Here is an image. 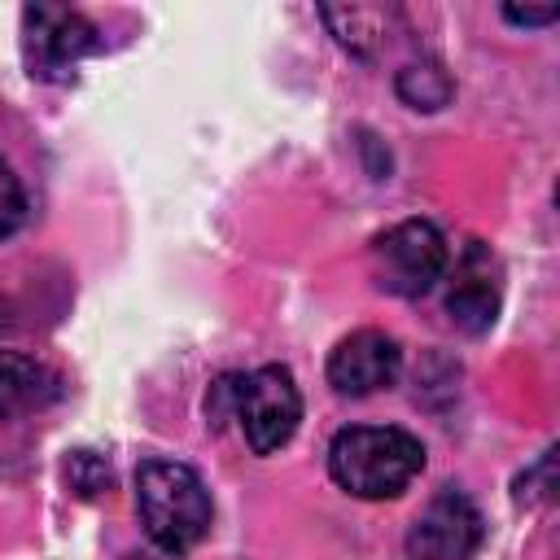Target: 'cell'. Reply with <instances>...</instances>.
<instances>
[{
	"label": "cell",
	"mask_w": 560,
	"mask_h": 560,
	"mask_svg": "<svg viewBox=\"0 0 560 560\" xmlns=\"http://www.w3.org/2000/svg\"><path fill=\"white\" fill-rule=\"evenodd\" d=\"M96 26L66 4H26L22 9V52L31 74L66 79L88 52H96Z\"/></svg>",
	"instance_id": "obj_5"
},
{
	"label": "cell",
	"mask_w": 560,
	"mask_h": 560,
	"mask_svg": "<svg viewBox=\"0 0 560 560\" xmlns=\"http://www.w3.org/2000/svg\"><path fill=\"white\" fill-rule=\"evenodd\" d=\"M402 368V350L394 337L376 332V328H359L350 337H341L328 354V385L346 398H368L385 385L398 381Z\"/></svg>",
	"instance_id": "obj_7"
},
{
	"label": "cell",
	"mask_w": 560,
	"mask_h": 560,
	"mask_svg": "<svg viewBox=\"0 0 560 560\" xmlns=\"http://www.w3.org/2000/svg\"><path fill=\"white\" fill-rule=\"evenodd\" d=\"M22 219H26V192L13 175V166L0 158V241L13 236L22 228Z\"/></svg>",
	"instance_id": "obj_12"
},
{
	"label": "cell",
	"mask_w": 560,
	"mask_h": 560,
	"mask_svg": "<svg viewBox=\"0 0 560 560\" xmlns=\"http://www.w3.org/2000/svg\"><path fill=\"white\" fill-rule=\"evenodd\" d=\"M136 512L158 551L184 556L210 529V490L179 459H144L136 468Z\"/></svg>",
	"instance_id": "obj_2"
},
{
	"label": "cell",
	"mask_w": 560,
	"mask_h": 560,
	"mask_svg": "<svg viewBox=\"0 0 560 560\" xmlns=\"http://www.w3.org/2000/svg\"><path fill=\"white\" fill-rule=\"evenodd\" d=\"M446 271V236L429 219L394 223L372 241V280L394 298H424Z\"/></svg>",
	"instance_id": "obj_4"
},
{
	"label": "cell",
	"mask_w": 560,
	"mask_h": 560,
	"mask_svg": "<svg viewBox=\"0 0 560 560\" xmlns=\"http://www.w3.org/2000/svg\"><path fill=\"white\" fill-rule=\"evenodd\" d=\"M127 560H144V556H127Z\"/></svg>",
	"instance_id": "obj_15"
},
{
	"label": "cell",
	"mask_w": 560,
	"mask_h": 560,
	"mask_svg": "<svg viewBox=\"0 0 560 560\" xmlns=\"http://www.w3.org/2000/svg\"><path fill=\"white\" fill-rule=\"evenodd\" d=\"M503 18L508 22H516V26H547V22H556L560 18V9L556 4H542V9H516V4H503Z\"/></svg>",
	"instance_id": "obj_14"
},
{
	"label": "cell",
	"mask_w": 560,
	"mask_h": 560,
	"mask_svg": "<svg viewBox=\"0 0 560 560\" xmlns=\"http://www.w3.org/2000/svg\"><path fill=\"white\" fill-rule=\"evenodd\" d=\"M499 302H503L499 258L481 241H468L459 262H455V280L446 289V315L464 332H486L494 324V315H499Z\"/></svg>",
	"instance_id": "obj_8"
},
{
	"label": "cell",
	"mask_w": 560,
	"mask_h": 560,
	"mask_svg": "<svg viewBox=\"0 0 560 560\" xmlns=\"http://www.w3.org/2000/svg\"><path fill=\"white\" fill-rule=\"evenodd\" d=\"M451 92L455 88H451V79L438 61H416V66L398 70V96L416 109H442L451 101Z\"/></svg>",
	"instance_id": "obj_11"
},
{
	"label": "cell",
	"mask_w": 560,
	"mask_h": 560,
	"mask_svg": "<svg viewBox=\"0 0 560 560\" xmlns=\"http://www.w3.org/2000/svg\"><path fill=\"white\" fill-rule=\"evenodd\" d=\"M324 13V22L332 26V35L350 48V52H359V57H372L376 52V44H381V35H385V9H368V4H341V9H319Z\"/></svg>",
	"instance_id": "obj_10"
},
{
	"label": "cell",
	"mask_w": 560,
	"mask_h": 560,
	"mask_svg": "<svg viewBox=\"0 0 560 560\" xmlns=\"http://www.w3.org/2000/svg\"><path fill=\"white\" fill-rule=\"evenodd\" d=\"M486 538V521L464 490H438L407 529L411 560H468Z\"/></svg>",
	"instance_id": "obj_6"
},
{
	"label": "cell",
	"mask_w": 560,
	"mask_h": 560,
	"mask_svg": "<svg viewBox=\"0 0 560 560\" xmlns=\"http://www.w3.org/2000/svg\"><path fill=\"white\" fill-rule=\"evenodd\" d=\"M228 407L241 420V433L254 455L280 451L302 420V394L293 385V372L280 363L254 368L245 376H228Z\"/></svg>",
	"instance_id": "obj_3"
},
{
	"label": "cell",
	"mask_w": 560,
	"mask_h": 560,
	"mask_svg": "<svg viewBox=\"0 0 560 560\" xmlns=\"http://www.w3.org/2000/svg\"><path fill=\"white\" fill-rule=\"evenodd\" d=\"M420 468V438L394 424H350L328 442V472L354 499H398Z\"/></svg>",
	"instance_id": "obj_1"
},
{
	"label": "cell",
	"mask_w": 560,
	"mask_h": 560,
	"mask_svg": "<svg viewBox=\"0 0 560 560\" xmlns=\"http://www.w3.org/2000/svg\"><path fill=\"white\" fill-rule=\"evenodd\" d=\"M66 472H70V481L79 486V494H96L101 486H109V468H105L92 451H74Z\"/></svg>",
	"instance_id": "obj_13"
},
{
	"label": "cell",
	"mask_w": 560,
	"mask_h": 560,
	"mask_svg": "<svg viewBox=\"0 0 560 560\" xmlns=\"http://www.w3.org/2000/svg\"><path fill=\"white\" fill-rule=\"evenodd\" d=\"M57 389H61V381L44 359L0 350V424L48 407L57 398Z\"/></svg>",
	"instance_id": "obj_9"
}]
</instances>
